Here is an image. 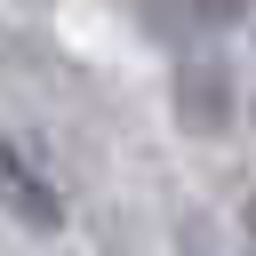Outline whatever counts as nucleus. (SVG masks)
I'll return each mask as SVG.
<instances>
[{"label": "nucleus", "mask_w": 256, "mask_h": 256, "mask_svg": "<svg viewBox=\"0 0 256 256\" xmlns=\"http://www.w3.org/2000/svg\"><path fill=\"white\" fill-rule=\"evenodd\" d=\"M176 104L200 136H224V56H184V80H176Z\"/></svg>", "instance_id": "obj_1"}, {"label": "nucleus", "mask_w": 256, "mask_h": 256, "mask_svg": "<svg viewBox=\"0 0 256 256\" xmlns=\"http://www.w3.org/2000/svg\"><path fill=\"white\" fill-rule=\"evenodd\" d=\"M256 0H160V16L168 24H184V32H224V24H240Z\"/></svg>", "instance_id": "obj_3"}, {"label": "nucleus", "mask_w": 256, "mask_h": 256, "mask_svg": "<svg viewBox=\"0 0 256 256\" xmlns=\"http://www.w3.org/2000/svg\"><path fill=\"white\" fill-rule=\"evenodd\" d=\"M184 256H216V248H208V240H192V232H184Z\"/></svg>", "instance_id": "obj_4"}, {"label": "nucleus", "mask_w": 256, "mask_h": 256, "mask_svg": "<svg viewBox=\"0 0 256 256\" xmlns=\"http://www.w3.org/2000/svg\"><path fill=\"white\" fill-rule=\"evenodd\" d=\"M0 200H8L32 232H56V224H64V200H48V184H40V176H32L8 144H0Z\"/></svg>", "instance_id": "obj_2"}]
</instances>
